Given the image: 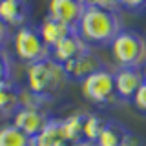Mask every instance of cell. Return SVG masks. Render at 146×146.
Wrapping results in <instances>:
<instances>
[{"mask_svg":"<svg viewBox=\"0 0 146 146\" xmlns=\"http://www.w3.org/2000/svg\"><path fill=\"white\" fill-rule=\"evenodd\" d=\"M77 31L90 46H110L122 31V20L117 11L102 7H84Z\"/></svg>","mask_w":146,"mask_h":146,"instance_id":"obj_1","label":"cell"},{"mask_svg":"<svg viewBox=\"0 0 146 146\" xmlns=\"http://www.w3.org/2000/svg\"><path fill=\"white\" fill-rule=\"evenodd\" d=\"M26 79H27V90L49 100L70 80L66 75V70H64V64L57 62L51 57L46 60L29 64L26 70Z\"/></svg>","mask_w":146,"mask_h":146,"instance_id":"obj_2","label":"cell"},{"mask_svg":"<svg viewBox=\"0 0 146 146\" xmlns=\"http://www.w3.org/2000/svg\"><path fill=\"white\" fill-rule=\"evenodd\" d=\"M110 51L119 68L143 70L146 64V38L137 31L122 29L110 44Z\"/></svg>","mask_w":146,"mask_h":146,"instance_id":"obj_3","label":"cell"},{"mask_svg":"<svg viewBox=\"0 0 146 146\" xmlns=\"http://www.w3.org/2000/svg\"><path fill=\"white\" fill-rule=\"evenodd\" d=\"M80 90L84 99L95 106L111 108L119 102L115 77H113V71H110L108 68H102V70L95 71L93 75H90L88 79H84L80 82Z\"/></svg>","mask_w":146,"mask_h":146,"instance_id":"obj_4","label":"cell"},{"mask_svg":"<svg viewBox=\"0 0 146 146\" xmlns=\"http://www.w3.org/2000/svg\"><path fill=\"white\" fill-rule=\"evenodd\" d=\"M13 44H15L18 60H22L27 66L51 57V49L46 46L38 33V27L35 26H24L17 29V33L13 35Z\"/></svg>","mask_w":146,"mask_h":146,"instance_id":"obj_5","label":"cell"},{"mask_svg":"<svg viewBox=\"0 0 146 146\" xmlns=\"http://www.w3.org/2000/svg\"><path fill=\"white\" fill-rule=\"evenodd\" d=\"M48 111L42 108H20L18 111L13 115V124L18 130H22L26 135L36 137L40 131L46 128V124L49 122Z\"/></svg>","mask_w":146,"mask_h":146,"instance_id":"obj_6","label":"cell"},{"mask_svg":"<svg viewBox=\"0 0 146 146\" xmlns=\"http://www.w3.org/2000/svg\"><path fill=\"white\" fill-rule=\"evenodd\" d=\"M113 77H115L117 97L124 102H131L139 88L144 84L143 71L133 68H117V71H113Z\"/></svg>","mask_w":146,"mask_h":146,"instance_id":"obj_7","label":"cell"},{"mask_svg":"<svg viewBox=\"0 0 146 146\" xmlns=\"http://www.w3.org/2000/svg\"><path fill=\"white\" fill-rule=\"evenodd\" d=\"M97 146H141V139L117 121H108L104 130L100 131Z\"/></svg>","mask_w":146,"mask_h":146,"instance_id":"obj_8","label":"cell"},{"mask_svg":"<svg viewBox=\"0 0 146 146\" xmlns=\"http://www.w3.org/2000/svg\"><path fill=\"white\" fill-rule=\"evenodd\" d=\"M102 68H106V66L102 64V60H100L97 55L91 53V49L86 51L84 55H80V57H77V58H73V60L64 64L68 79L77 80V82H82L84 79H88L90 75H93L95 71L102 70Z\"/></svg>","mask_w":146,"mask_h":146,"instance_id":"obj_9","label":"cell"},{"mask_svg":"<svg viewBox=\"0 0 146 146\" xmlns=\"http://www.w3.org/2000/svg\"><path fill=\"white\" fill-rule=\"evenodd\" d=\"M31 15L29 0H2L0 2V20L7 27H20L27 26Z\"/></svg>","mask_w":146,"mask_h":146,"instance_id":"obj_10","label":"cell"},{"mask_svg":"<svg viewBox=\"0 0 146 146\" xmlns=\"http://www.w3.org/2000/svg\"><path fill=\"white\" fill-rule=\"evenodd\" d=\"M82 13H84V6L79 0H49L48 4V17L71 27L79 26Z\"/></svg>","mask_w":146,"mask_h":146,"instance_id":"obj_11","label":"cell"},{"mask_svg":"<svg viewBox=\"0 0 146 146\" xmlns=\"http://www.w3.org/2000/svg\"><path fill=\"white\" fill-rule=\"evenodd\" d=\"M90 49H91V46L79 35V31H75V33L68 35L64 40H60L55 48H51V58H55L60 64H66V62L73 60V58L84 55Z\"/></svg>","mask_w":146,"mask_h":146,"instance_id":"obj_12","label":"cell"},{"mask_svg":"<svg viewBox=\"0 0 146 146\" xmlns=\"http://www.w3.org/2000/svg\"><path fill=\"white\" fill-rule=\"evenodd\" d=\"M36 27H38V33H40L42 40L46 42V46H48L49 49L55 48V46L60 42V40H64L68 35H71V33L77 31V27L66 26V24L55 20V18H51V17H46Z\"/></svg>","mask_w":146,"mask_h":146,"instance_id":"obj_13","label":"cell"},{"mask_svg":"<svg viewBox=\"0 0 146 146\" xmlns=\"http://www.w3.org/2000/svg\"><path fill=\"white\" fill-rule=\"evenodd\" d=\"M20 110V88L13 80L0 84V117H13Z\"/></svg>","mask_w":146,"mask_h":146,"instance_id":"obj_14","label":"cell"},{"mask_svg":"<svg viewBox=\"0 0 146 146\" xmlns=\"http://www.w3.org/2000/svg\"><path fill=\"white\" fill-rule=\"evenodd\" d=\"M84 121H86V111H75L71 115L60 119V131L62 139L66 143H75L82 139V130H84Z\"/></svg>","mask_w":146,"mask_h":146,"instance_id":"obj_15","label":"cell"},{"mask_svg":"<svg viewBox=\"0 0 146 146\" xmlns=\"http://www.w3.org/2000/svg\"><path fill=\"white\" fill-rule=\"evenodd\" d=\"M62 131H60V119L51 117L46 128L36 137H31V146H57L62 143Z\"/></svg>","mask_w":146,"mask_h":146,"instance_id":"obj_16","label":"cell"},{"mask_svg":"<svg viewBox=\"0 0 146 146\" xmlns=\"http://www.w3.org/2000/svg\"><path fill=\"white\" fill-rule=\"evenodd\" d=\"M0 146H31V137L9 122L0 126Z\"/></svg>","mask_w":146,"mask_h":146,"instance_id":"obj_17","label":"cell"},{"mask_svg":"<svg viewBox=\"0 0 146 146\" xmlns=\"http://www.w3.org/2000/svg\"><path fill=\"white\" fill-rule=\"evenodd\" d=\"M106 119L100 117L99 113H86V121H84V130H82V139L86 141H91V143H95V141L99 139L100 131L104 130V126H106Z\"/></svg>","mask_w":146,"mask_h":146,"instance_id":"obj_18","label":"cell"},{"mask_svg":"<svg viewBox=\"0 0 146 146\" xmlns=\"http://www.w3.org/2000/svg\"><path fill=\"white\" fill-rule=\"evenodd\" d=\"M48 102H51V100L33 93L27 88H20V108H42L44 110V106Z\"/></svg>","mask_w":146,"mask_h":146,"instance_id":"obj_19","label":"cell"},{"mask_svg":"<svg viewBox=\"0 0 146 146\" xmlns=\"http://www.w3.org/2000/svg\"><path fill=\"white\" fill-rule=\"evenodd\" d=\"M11 73H13V64H11V57H9L7 49H0V84L11 79Z\"/></svg>","mask_w":146,"mask_h":146,"instance_id":"obj_20","label":"cell"},{"mask_svg":"<svg viewBox=\"0 0 146 146\" xmlns=\"http://www.w3.org/2000/svg\"><path fill=\"white\" fill-rule=\"evenodd\" d=\"M131 102H133L137 111H141L143 115H146V82L139 88V91L135 93V97H133Z\"/></svg>","mask_w":146,"mask_h":146,"instance_id":"obj_21","label":"cell"},{"mask_svg":"<svg viewBox=\"0 0 146 146\" xmlns=\"http://www.w3.org/2000/svg\"><path fill=\"white\" fill-rule=\"evenodd\" d=\"M119 6H121V9L141 13V11H146V0H119Z\"/></svg>","mask_w":146,"mask_h":146,"instance_id":"obj_22","label":"cell"},{"mask_svg":"<svg viewBox=\"0 0 146 146\" xmlns=\"http://www.w3.org/2000/svg\"><path fill=\"white\" fill-rule=\"evenodd\" d=\"M9 40H11V27H7L2 20H0V49L6 48Z\"/></svg>","mask_w":146,"mask_h":146,"instance_id":"obj_23","label":"cell"},{"mask_svg":"<svg viewBox=\"0 0 146 146\" xmlns=\"http://www.w3.org/2000/svg\"><path fill=\"white\" fill-rule=\"evenodd\" d=\"M68 146H97L91 141H86V139H80V141H75V143H68Z\"/></svg>","mask_w":146,"mask_h":146,"instance_id":"obj_24","label":"cell"},{"mask_svg":"<svg viewBox=\"0 0 146 146\" xmlns=\"http://www.w3.org/2000/svg\"><path fill=\"white\" fill-rule=\"evenodd\" d=\"M141 71H143V77H144V82H146V64L143 66V70H141Z\"/></svg>","mask_w":146,"mask_h":146,"instance_id":"obj_25","label":"cell"},{"mask_svg":"<svg viewBox=\"0 0 146 146\" xmlns=\"http://www.w3.org/2000/svg\"><path fill=\"white\" fill-rule=\"evenodd\" d=\"M0 2H2V0H0Z\"/></svg>","mask_w":146,"mask_h":146,"instance_id":"obj_26","label":"cell"}]
</instances>
